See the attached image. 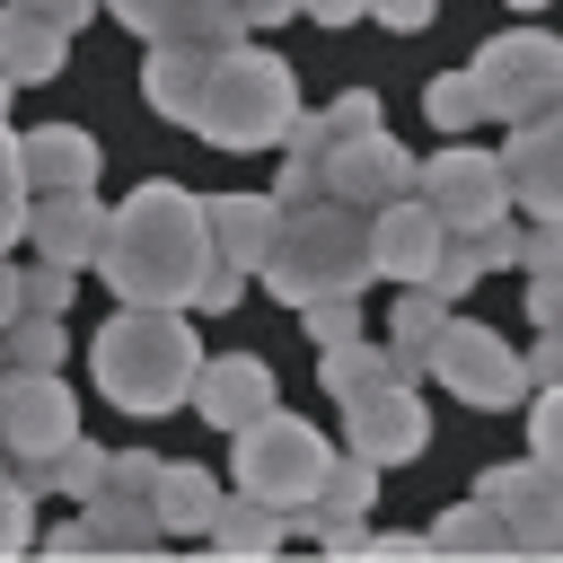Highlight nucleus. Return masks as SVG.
<instances>
[{"label":"nucleus","instance_id":"nucleus-19","mask_svg":"<svg viewBox=\"0 0 563 563\" xmlns=\"http://www.w3.org/2000/svg\"><path fill=\"white\" fill-rule=\"evenodd\" d=\"M18 167H26V194H35V185H97L106 158L79 123H35V132H18Z\"/></svg>","mask_w":563,"mask_h":563},{"label":"nucleus","instance_id":"nucleus-26","mask_svg":"<svg viewBox=\"0 0 563 563\" xmlns=\"http://www.w3.org/2000/svg\"><path fill=\"white\" fill-rule=\"evenodd\" d=\"M510 519V554H563V475H545L528 501L501 510Z\"/></svg>","mask_w":563,"mask_h":563},{"label":"nucleus","instance_id":"nucleus-7","mask_svg":"<svg viewBox=\"0 0 563 563\" xmlns=\"http://www.w3.org/2000/svg\"><path fill=\"white\" fill-rule=\"evenodd\" d=\"M475 97H484V123H528L537 106L563 97V35L545 26H519V35H493L475 62H466Z\"/></svg>","mask_w":563,"mask_h":563},{"label":"nucleus","instance_id":"nucleus-40","mask_svg":"<svg viewBox=\"0 0 563 563\" xmlns=\"http://www.w3.org/2000/svg\"><path fill=\"white\" fill-rule=\"evenodd\" d=\"M317 26H352V18H369V0H299Z\"/></svg>","mask_w":563,"mask_h":563},{"label":"nucleus","instance_id":"nucleus-41","mask_svg":"<svg viewBox=\"0 0 563 563\" xmlns=\"http://www.w3.org/2000/svg\"><path fill=\"white\" fill-rule=\"evenodd\" d=\"M9 9H44L53 26H88V9H97V0H9Z\"/></svg>","mask_w":563,"mask_h":563},{"label":"nucleus","instance_id":"nucleus-32","mask_svg":"<svg viewBox=\"0 0 563 563\" xmlns=\"http://www.w3.org/2000/svg\"><path fill=\"white\" fill-rule=\"evenodd\" d=\"M35 545V493L26 475H0V554H26Z\"/></svg>","mask_w":563,"mask_h":563},{"label":"nucleus","instance_id":"nucleus-20","mask_svg":"<svg viewBox=\"0 0 563 563\" xmlns=\"http://www.w3.org/2000/svg\"><path fill=\"white\" fill-rule=\"evenodd\" d=\"M62 53H70V26H53L44 9H9V0H0V70H9L18 88L53 79Z\"/></svg>","mask_w":563,"mask_h":563},{"label":"nucleus","instance_id":"nucleus-6","mask_svg":"<svg viewBox=\"0 0 563 563\" xmlns=\"http://www.w3.org/2000/svg\"><path fill=\"white\" fill-rule=\"evenodd\" d=\"M413 194H422V211H431L449 238H475V229H493V220L519 211V202H510V167H501L493 150H475V141H449V150L413 158Z\"/></svg>","mask_w":563,"mask_h":563},{"label":"nucleus","instance_id":"nucleus-4","mask_svg":"<svg viewBox=\"0 0 563 563\" xmlns=\"http://www.w3.org/2000/svg\"><path fill=\"white\" fill-rule=\"evenodd\" d=\"M290 114H299V79H290V62L238 35V44L211 53L185 132H202L211 150H273V141L290 132Z\"/></svg>","mask_w":563,"mask_h":563},{"label":"nucleus","instance_id":"nucleus-25","mask_svg":"<svg viewBox=\"0 0 563 563\" xmlns=\"http://www.w3.org/2000/svg\"><path fill=\"white\" fill-rule=\"evenodd\" d=\"M431 554H510V519L475 493V501H457V510L431 528Z\"/></svg>","mask_w":563,"mask_h":563},{"label":"nucleus","instance_id":"nucleus-3","mask_svg":"<svg viewBox=\"0 0 563 563\" xmlns=\"http://www.w3.org/2000/svg\"><path fill=\"white\" fill-rule=\"evenodd\" d=\"M264 290L282 308H308V299H334V290H361L369 282V211L352 202H290L273 246H264Z\"/></svg>","mask_w":563,"mask_h":563},{"label":"nucleus","instance_id":"nucleus-31","mask_svg":"<svg viewBox=\"0 0 563 563\" xmlns=\"http://www.w3.org/2000/svg\"><path fill=\"white\" fill-rule=\"evenodd\" d=\"M528 457L563 475V378H554V387H537V413H528Z\"/></svg>","mask_w":563,"mask_h":563},{"label":"nucleus","instance_id":"nucleus-1","mask_svg":"<svg viewBox=\"0 0 563 563\" xmlns=\"http://www.w3.org/2000/svg\"><path fill=\"white\" fill-rule=\"evenodd\" d=\"M106 273L114 299H141V308H185L202 264H211V229H202V194H185L176 176H150L132 185L114 211H106V238L88 255Z\"/></svg>","mask_w":563,"mask_h":563},{"label":"nucleus","instance_id":"nucleus-37","mask_svg":"<svg viewBox=\"0 0 563 563\" xmlns=\"http://www.w3.org/2000/svg\"><path fill=\"white\" fill-rule=\"evenodd\" d=\"M369 18H378V26H396V35H422V26L440 18V0H369Z\"/></svg>","mask_w":563,"mask_h":563},{"label":"nucleus","instance_id":"nucleus-8","mask_svg":"<svg viewBox=\"0 0 563 563\" xmlns=\"http://www.w3.org/2000/svg\"><path fill=\"white\" fill-rule=\"evenodd\" d=\"M431 378H440L457 405H484V413H501V405L528 396V361H519L493 325H475V317H440V334H431Z\"/></svg>","mask_w":563,"mask_h":563},{"label":"nucleus","instance_id":"nucleus-36","mask_svg":"<svg viewBox=\"0 0 563 563\" xmlns=\"http://www.w3.org/2000/svg\"><path fill=\"white\" fill-rule=\"evenodd\" d=\"M519 264H528V273H563V220H537V229L519 238Z\"/></svg>","mask_w":563,"mask_h":563},{"label":"nucleus","instance_id":"nucleus-30","mask_svg":"<svg viewBox=\"0 0 563 563\" xmlns=\"http://www.w3.org/2000/svg\"><path fill=\"white\" fill-rule=\"evenodd\" d=\"M70 282H79L70 264H44V255H35V264H18V308H44V317H62V308H70Z\"/></svg>","mask_w":563,"mask_h":563},{"label":"nucleus","instance_id":"nucleus-46","mask_svg":"<svg viewBox=\"0 0 563 563\" xmlns=\"http://www.w3.org/2000/svg\"><path fill=\"white\" fill-rule=\"evenodd\" d=\"M510 9H545V0H510Z\"/></svg>","mask_w":563,"mask_h":563},{"label":"nucleus","instance_id":"nucleus-39","mask_svg":"<svg viewBox=\"0 0 563 563\" xmlns=\"http://www.w3.org/2000/svg\"><path fill=\"white\" fill-rule=\"evenodd\" d=\"M519 361H528V387H554V378H563V325H545V343L519 352Z\"/></svg>","mask_w":563,"mask_h":563},{"label":"nucleus","instance_id":"nucleus-33","mask_svg":"<svg viewBox=\"0 0 563 563\" xmlns=\"http://www.w3.org/2000/svg\"><path fill=\"white\" fill-rule=\"evenodd\" d=\"M238 299H246V273H238V264H220V255H211V264H202V282H194V299H185V308H202V317H229V308H238Z\"/></svg>","mask_w":563,"mask_h":563},{"label":"nucleus","instance_id":"nucleus-18","mask_svg":"<svg viewBox=\"0 0 563 563\" xmlns=\"http://www.w3.org/2000/svg\"><path fill=\"white\" fill-rule=\"evenodd\" d=\"M220 510V475L194 466V457H158V484H150V519L158 537H202Z\"/></svg>","mask_w":563,"mask_h":563},{"label":"nucleus","instance_id":"nucleus-2","mask_svg":"<svg viewBox=\"0 0 563 563\" xmlns=\"http://www.w3.org/2000/svg\"><path fill=\"white\" fill-rule=\"evenodd\" d=\"M88 369H97V396H106V405L158 422V413H176V405L194 396L202 343H194L185 308H141V299H123V308L88 334Z\"/></svg>","mask_w":563,"mask_h":563},{"label":"nucleus","instance_id":"nucleus-5","mask_svg":"<svg viewBox=\"0 0 563 563\" xmlns=\"http://www.w3.org/2000/svg\"><path fill=\"white\" fill-rule=\"evenodd\" d=\"M229 440H238L229 484H238V493H255V501H273L282 519L317 493V475H325V457H334V449H325V431H317V422H299V413H282V405H264V413H255V422H238Z\"/></svg>","mask_w":563,"mask_h":563},{"label":"nucleus","instance_id":"nucleus-14","mask_svg":"<svg viewBox=\"0 0 563 563\" xmlns=\"http://www.w3.org/2000/svg\"><path fill=\"white\" fill-rule=\"evenodd\" d=\"M97 9H114L141 44H238L246 35L238 0H97Z\"/></svg>","mask_w":563,"mask_h":563},{"label":"nucleus","instance_id":"nucleus-11","mask_svg":"<svg viewBox=\"0 0 563 563\" xmlns=\"http://www.w3.org/2000/svg\"><path fill=\"white\" fill-rule=\"evenodd\" d=\"M343 449H361L369 466H405V457H422V449H431V413H422V396H413L405 378L352 396V405H343Z\"/></svg>","mask_w":563,"mask_h":563},{"label":"nucleus","instance_id":"nucleus-38","mask_svg":"<svg viewBox=\"0 0 563 563\" xmlns=\"http://www.w3.org/2000/svg\"><path fill=\"white\" fill-rule=\"evenodd\" d=\"M528 317L537 325H563V273H528Z\"/></svg>","mask_w":563,"mask_h":563},{"label":"nucleus","instance_id":"nucleus-28","mask_svg":"<svg viewBox=\"0 0 563 563\" xmlns=\"http://www.w3.org/2000/svg\"><path fill=\"white\" fill-rule=\"evenodd\" d=\"M9 238H26V167H18V132L0 114V255H9Z\"/></svg>","mask_w":563,"mask_h":563},{"label":"nucleus","instance_id":"nucleus-13","mask_svg":"<svg viewBox=\"0 0 563 563\" xmlns=\"http://www.w3.org/2000/svg\"><path fill=\"white\" fill-rule=\"evenodd\" d=\"M26 238H35V255L44 264H88L97 255V238H106V202H97V185H35L26 194Z\"/></svg>","mask_w":563,"mask_h":563},{"label":"nucleus","instance_id":"nucleus-17","mask_svg":"<svg viewBox=\"0 0 563 563\" xmlns=\"http://www.w3.org/2000/svg\"><path fill=\"white\" fill-rule=\"evenodd\" d=\"M202 229H211V255L220 264L255 273L264 246H273V229H282V202L273 194H220V202H202Z\"/></svg>","mask_w":563,"mask_h":563},{"label":"nucleus","instance_id":"nucleus-24","mask_svg":"<svg viewBox=\"0 0 563 563\" xmlns=\"http://www.w3.org/2000/svg\"><path fill=\"white\" fill-rule=\"evenodd\" d=\"M396 369H387V352L378 343H361V334H343V343H325L317 352V387L334 396V405H352V396H369V387H387Z\"/></svg>","mask_w":563,"mask_h":563},{"label":"nucleus","instance_id":"nucleus-10","mask_svg":"<svg viewBox=\"0 0 563 563\" xmlns=\"http://www.w3.org/2000/svg\"><path fill=\"white\" fill-rule=\"evenodd\" d=\"M396 194H413V158H405V141H387L378 123L325 141V202L378 211V202H396Z\"/></svg>","mask_w":563,"mask_h":563},{"label":"nucleus","instance_id":"nucleus-16","mask_svg":"<svg viewBox=\"0 0 563 563\" xmlns=\"http://www.w3.org/2000/svg\"><path fill=\"white\" fill-rule=\"evenodd\" d=\"M211 431H238V422H255L264 405H273V369L255 361V352H220V361H202L194 369V396H185Z\"/></svg>","mask_w":563,"mask_h":563},{"label":"nucleus","instance_id":"nucleus-23","mask_svg":"<svg viewBox=\"0 0 563 563\" xmlns=\"http://www.w3.org/2000/svg\"><path fill=\"white\" fill-rule=\"evenodd\" d=\"M220 554H273L282 537H290V519L273 510V501H255V493H220V510H211V528H202Z\"/></svg>","mask_w":563,"mask_h":563},{"label":"nucleus","instance_id":"nucleus-9","mask_svg":"<svg viewBox=\"0 0 563 563\" xmlns=\"http://www.w3.org/2000/svg\"><path fill=\"white\" fill-rule=\"evenodd\" d=\"M62 440H79V396L62 369H0V449L18 466H44Z\"/></svg>","mask_w":563,"mask_h":563},{"label":"nucleus","instance_id":"nucleus-29","mask_svg":"<svg viewBox=\"0 0 563 563\" xmlns=\"http://www.w3.org/2000/svg\"><path fill=\"white\" fill-rule=\"evenodd\" d=\"M325 194V150H299V141H282V176H273V202L290 211V202H317Z\"/></svg>","mask_w":563,"mask_h":563},{"label":"nucleus","instance_id":"nucleus-44","mask_svg":"<svg viewBox=\"0 0 563 563\" xmlns=\"http://www.w3.org/2000/svg\"><path fill=\"white\" fill-rule=\"evenodd\" d=\"M9 317H18V264L0 255V325H9Z\"/></svg>","mask_w":563,"mask_h":563},{"label":"nucleus","instance_id":"nucleus-27","mask_svg":"<svg viewBox=\"0 0 563 563\" xmlns=\"http://www.w3.org/2000/svg\"><path fill=\"white\" fill-rule=\"evenodd\" d=\"M422 114H431V132H475V123H484V97H475L466 70H440V79L422 88Z\"/></svg>","mask_w":563,"mask_h":563},{"label":"nucleus","instance_id":"nucleus-15","mask_svg":"<svg viewBox=\"0 0 563 563\" xmlns=\"http://www.w3.org/2000/svg\"><path fill=\"white\" fill-rule=\"evenodd\" d=\"M440 246H449V229L422 211V194L405 202H378L369 211V273H387V282H422L431 264H440Z\"/></svg>","mask_w":563,"mask_h":563},{"label":"nucleus","instance_id":"nucleus-22","mask_svg":"<svg viewBox=\"0 0 563 563\" xmlns=\"http://www.w3.org/2000/svg\"><path fill=\"white\" fill-rule=\"evenodd\" d=\"M79 510H88V537H97V554H150V545H158V519H150V501H141V493H114V484H97Z\"/></svg>","mask_w":563,"mask_h":563},{"label":"nucleus","instance_id":"nucleus-35","mask_svg":"<svg viewBox=\"0 0 563 563\" xmlns=\"http://www.w3.org/2000/svg\"><path fill=\"white\" fill-rule=\"evenodd\" d=\"M106 484H114V493H141V501H150V484H158V457H150V449H123V457L106 449Z\"/></svg>","mask_w":563,"mask_h":563},{"label":"nucleus","instance_id":"nucleus-12","mask_svg":"<svg viewBox=\"0 0 563 563\" xmlns=\"http://www.w3.org/2000/svg\"><path fill=\"white\" fill-rule=\"evenodd\" d=\"M501 167H510V202L528 220H563V97L537 106L528 123H510Z\"/></svg>","mask_w":563,"mask_h":563},{"label":"nucleus","instance_id":"nucleus-43","mask_svg":"<svg viewBox=\"0 0 563 563\" xmlns=\"http://www.w3.org/2000/svg\"><path fill=\"white\" fill-rule=\"evenodd\" d=\"M53 554H97V537H88V519H70V528H53Z\"/></svg>","mask_w":563,"mask_h":563},{"label":"nucleus","instance_id":"nucleus-21","mask_svg":"<svg viewBox=\"0 0 563 563\" xmlns=\"http://www.w3.org/2000/svg\"><path fill=\"white\" fill-rule=\"evenodd\" d=\"M211 53H220V44H150V62H141V97H150V114L185 123V114H194V97H202Z\"/></svg>","mask_w":563,"mask_h":563},{"label":"nucleus","instance_id":"nucleus-45","mask_svg":"<svg viewBox=\"0 0 563 563\" xmlns=\"http://www.w3.org/2000/svg\"><path fill=\"white\" fill-rule=\"evenodd\" d=\"M9 88H18V79H9V70H0V114H9Z\"/></svg>","mask_w":563,"mask_h":563},{"label":"nucleus","instance_id":"nucleus-42","mask_svg":"<svg viewBox=\"0 0 563 563\" xmlns=\"http://www.w3.org/2000/svg\"><path fill=\"white\" fill-rule=\"evenodd\" d=\"M290 9H299V0H238V18H246V26H282Z\"/></svg>","mask_w":563,"mask_h":563},{"label":"nucleus","instance_id":"nucleus-34","mask_svg":"<svg viewBox=\"0 0 563 563\" xmlns=\"http://www.w3.org/2000/svg\"><path fill=\"white\" fill-rule=\"evenodd\" d=\"M299 317H308V334H317V343H343V334H361V290H334V299H308Z\"/></svg>","mask_w":563,"mask_h":563}]
</instances>
